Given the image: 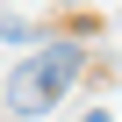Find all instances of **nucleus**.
I'll return each instance as SVG.
<instances>
[{
	"instance_id": "1",
	"label": "nucleus",
	"mask_w": 122,
	"mask_h": 122,
	"mask_svg": "<svg viewBox=\"0 0 122 122\" xmlns=\"http://www.w3.org/2000/svg\"><path fill=\"white\" fill-rule=\"evenodd\" d=\"M79 65H86L79 43H36L22 65L7 72V108H15V115H43L57 93L79 79Z\"/></svg>"
},
{
	"instance_id": "2",
	"label": "nucleus",
	"mask_w": 122,
	"mask_h": 122,
	"mask_svg": "<svg viewBox=\"0 0 122 122\" xmlns=\"http://www.w3.org/2000/svg\"><path fill=\"white\" fill-rule=\"evenodd\" d=\"M86 122H115V115H108V108H93V115H86Z\"/></svg>"
}]
</instances>
